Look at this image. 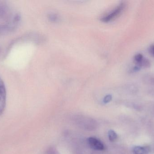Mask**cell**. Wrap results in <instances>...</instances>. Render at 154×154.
I'll return each instance as SVG.
<instances>
[{
	"mask_svg": "<svg viewBox=\"0 0 154 154\" xmlns=\"http://www.w3.org/2000/svg\"><path fill=\"white\" fill-rule=\"evenodd\" d=\"M134 59L135 61H136L138 64H140L143 60V55L142 54H138L136 55L134 58Z\"/></svg>",
	"mask_w": 154,
	"mask_h": 154,
	"instance_id": "cell-7",
	"label": "cell"
},
{
	"mask_svg": "<svg viewBox=\"0 0 154 154\" xmlns=\"http://www.w3.org/2000/svg\"><path fill=\"white\" fill-rule=\"evenodd\" d=\"M111 99H112V96L110 95H107L104 97V99H103V103H105V104H107V103L110 102Z\"/></svg>",
	"mask_w": 154,
	"mask_h": 154,
	"instance_id": "cell-8",
	"label": "cell"
},
{
	"mask_svg": "<svg viewBox=\"0 0 154 154\" xmlns=\"http://www.w3.org/2000/svg\"><path fill=\"white\" fill-rule=\"evenodd\" d=\"M88 142L89 146L94 150L102 151L105 149V146L102 142L95 137H89Z\"/></svg>",
	"mask_w": 154,
	"mask_h": 154,
	"instance_id": "cell-3",
	"label": "cell"
},
{
	"mask_svg": "<svg viewBox=\"0 0 154 154\" xmlns=\"http://www.w3.org/2000/svg\"><path fill=\"white\" fill-rule=\"evenodd\" d=\"M6 90L4 82L0 77V116L2 115L6 105Z\"/></svg>",
	"mask_w": 154,
	"mask_h": 154,
	"instance_id": "cell-2",
	"label": "cell"
},
{
	"mask_svg": "<svg viewBox=\"0 0 154 154\" xmlns=\"http://www.w3.org/2000/svg\"><path fill=\"white\" fill-rule=\"evenodd\" d=\"M150 52H151V53H152V55L154 56V45L151 46V48H150Z\"/></svg>",
	"mask_w": 154,
	"mask_h": 154,
	"instance_id": "cell-9",
	"label": "cell"
},
{
	"mask_svg": "<svg viewBox=\"0 0 154 154\" xmlns=\"http://www.w3.org/2000/svg\"><path fill=\"white\" fill-rule=\"evenodd\" d=\"M48 19L50 21L53 23L58 22L60 17L58 14L55 13H51L48 14Z\"/></svg>",
	"mask_w": 154,
	"mask_h": 154,
	"instance_id": "cell-5",
	"label": "cell"
},
{
	"mask_svg": "<svg viewBox=\"0 0 154 154\" xmlns=\"http://www.w3.org/2000/svg\"><path fill=\"white\" fill-rule=\"evenodd\" d=\"M108 137L111 142H114L117 138V135L115 131L110 130L108 132Z\"/></svg>",
	"mask_w": 154,
	"mask_h": 154,
	"instance_id": "cell-6",
	"label": "cell"
},
{
	"mask_svg": "<svg viewBox=\"0 0 154 154\" xmlns=\"http://www.w3.org/2000/svg\"><path fill=\"white\" fill-rule=\"evenodd\" d=\"M150 151L151 149L149 146H137L134 147L133 153L134 154H148Z\"/></svg>",
	"mask_w": 154,
	"mask_h": 154,
	"instance_id": "cell-4",
	"label": "cell"
},
{
	"mask_svg": "<svg viewBox=\"0 0 154 154\" xmlns=\"http://www.w3.org/2000/svg\"><path fill=\"white\" fill-rule=\"evenodd\" d=\"M125 7V5L124 3L120 4L112 11L102 17L101 19V21L103 22H108L112 20L121 14L124 10Z\"/></svg>",
	"mask_w": 154,
	"mask_h": 154,
	"instance_id": "cell-1",
	"label": "cell"
}]
</instances>
